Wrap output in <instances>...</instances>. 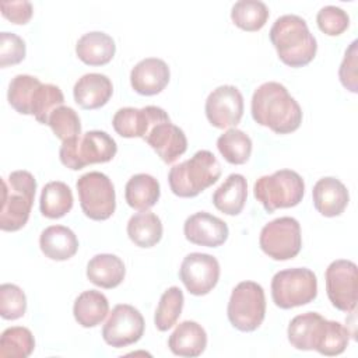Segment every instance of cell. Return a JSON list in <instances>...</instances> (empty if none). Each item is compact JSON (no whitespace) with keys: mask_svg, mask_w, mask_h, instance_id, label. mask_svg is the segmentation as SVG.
I'll use <instances>...</instances> for the list:
<instances>
[{"mask_svg":"<svg viewBox=\"0 0 358 358\" xmlns=\"http://www.w3.org/2000/svg\"><path fill=\"white\" fill-rule=\"evenodd\" d=\"M0 10L4 18L11 21L13 24H20L24 25L27 24L34 13L32 4L27 0H20V1H1L0 3Z\"/></svg>","mask_w":358,"mask_h":358,"instance_id":"cell-42","label":"cell"},{"mask_svg":"<svg viewBox=\"0 0 358 358\" xmlns=\"http://www.w3.org/2000/svg\"><path fill=\"white\" fill-rule=\"evenodd\" d=\"M185 238L194 245L217 248L221 246L229 235L227 222L207 213L199 211L186 218L183 224Z\"/></svg>","mask_w":358,"mask_h":358,"instance_id":"cell-17","label":"cell"},{"mask_svg":"<svg viewBox=\"0 0 358 358\" xmlns=\"http://www.w3.org/2000/svg\"><path fill=\"white\" fill-rule=\"evenodd\" d=\"M116 52L112 36L102 31H91L84 34L76 45V55L88 66L108 64Z\"/></svg>","mask_w":358,"mask_h":358,"instance_id":"cell-24","label":"cell"},{"mask_svg":"<svg viewBox=\"0 0 358 358\" xmlns=\"http://www.w3.org/2000/svg\"><path fill=\"white\" fill-rule=\"evenodd\" d=\"M183 302L185 296L179 287H171L161 295L154 315V323L159 331L169 330L178 322Z\"/></svg>","mask_w":358,"mask_h":358,"instance_id":"cell-34","label":"cell"},{"mask_svg":"<svg viewBox=\"0 0 358 358\" xmlns=\"http://www.w3.org/2000/svg\"><path fill=\"white\" fill-rule=\"evenodd\" d=\"M126 268L120 257L110 253L94 256L87 264L88 280L101 288H116L124 278Z\"/></svg>","mask_w":358,"mask_h":358,"instance_id":"cell-25","label":"cell"},{"mask_svg":"<svg viewBox=\"0 0 358 358\" xmlns=\"http://www.w3.org/2000/svg\"><path fill=\"white\" fill-rule=\"evenodd\" d=\"M171 71L168 64L158 57L140 60L130 71L131 88L141 95H157L169 83Z\"/></svg>","mask_w":358,"mask_h":358,"instance_id":"cell-18","label":"cell"},{"mask_svg":"<svg viewBox=\"0 0 358 358\" xmlns=\"http://www.w3.org/2000/svg\"><path fill=\"white\" fill-rule=\"evenodd\" d=\"M317 295L316 274L306 267L285 268L271 280L273 302L281 309H291L312 302Z\"/></svg>","mask_w":358,"mask_h":358,"instance_id":"cell-8","label":"cell"},{"mask_svg":"<svg viewBox=\"0 0 358 358\" xmlns=\"http://www.w3.org/2000/svg\"><path fill=\"white\" fill-rule=\"evenodd\" d=\"M71 189L60 180L49 182L43 186L39 200V208L43 217L56 220L64 217L73 208Z\"/></svg>","mask_w":358,"mask_h":358,"instance_id":"cell-30","label":"cell"},{"mask_svg":"<svg viewBox=\"0 0 358 358\" xmlns=\"http://www.w3.org/2000/svg\"><path fill=\"white\" fill-rule=\"evenodd\" d=\"M130 241L140 248H152L162 238V222L151 211H141L130 217L127 222Z\"/></svg>","mask_w":358,"mask_h":358,"instance_id":"cell-29","label":"cell"},{"mask_svg":"<svg viewBox=\"0 0 358 358\" xmlns=\"http://www.w3.org/2000/svg\"><path fill=\"white\" fill-rule=\"evenodd\" d=\"M326 292L331 305L341 312H354L358 292V268L351 260L331 262L324 273Z\"/></svg>","mask_w":358,"mask_h":358,"instance_id":"cell-12","label":"cell"},{"mask_svg":"<svg viewBox=\"0 0 358 358\" xmlns=\"http://www.w3.org/2000/svg\"><path fill=\"white\" fill-rule=\"evenodd\" d=\"M217 148L227 162L242 165L252 154V140L245 131L231 127L217 138Z\"/></svg>","mask_w":358,"mask_h":358,"instance_id":"cell-31","label":"cell"},{"mask_svg":"<svg viewBox=\"0 0 358 358\" xmlns=\"http://www.w3.org/2000/svg\"><path fill=\"white\" fill-rule=\"evenodd\" d=\"M168 347L179 357H199L207 347V333L197 322L185 320L169 336Z\"/></svg>","mask_w":358,"mask_h":358,"instance_id":"cell-22","label":"cell"},{"mask_svg":"<svg viewBox=\"0 0 358 358\" xmlns=\"http://www.w3.org/2000/svg\"><path fill=\"white\" fill-rule=\"evenodd\" d=\"M27 310V296L15 284L0 285V315L6 320H15L24 316Z\"/></svg>","mask_w":358,"mask_h":358,"instance_id":"cell-38","label":"cell"},{"mask_svg":"<svg viewBox=\"0 0 358 358\" xmlns=\"http://www.w3.org/2000/svg\"><path fill=\"white\" fill-rule=\"evenodd\" d=\"M48 126H50L53 134L62 141H67L81 134L80 117L70 106L62 105L53 109L49 115Z\"/></svg>","mask_w":358,"mask_h":358,"instance_id":"cell-37","label":"cell"},{"mask_svg":"<svg viewBox=\"0 0 358 358\" xmlns=\"http://www.w3.org/2000/svg\"><path fill=\"white\" fill-rule=\"evenodd\" d=\"M253 193L263 208L273 213L277 208L298 206L305 194V182L298 172L280 169L271 175L260 176L255 182Z\"/></svg>","mask_w":358,"mask_h":358,"instance_id":"cell-7","label":"cell"},{"mask_svg":"<svg viewBox=\"0 0 358 358\" xmlns=\"http://www.w3.org/2000/svg\"><path fill=\"white\" fill-rule=\"evenodd\" d=\"M25 42L13 32H0V66L18 64L25 59Z\"/></svg>","mask_w":358,"mask_h":358,"instance_id":"cell-40","label":"cell"},{"mask_svg":"<svg viewBox=\"0 0 358 358\" xmlns=\"http://www.w3.org/2000/svg\"><path fill=\"white\" fill-rule=\"evenodd\" d=\"M268 35L280 60L289 67H303L316 56V38L310 34L306 21L299 15L285 14L278 17Z\"/></svg>","mask_w":358,"mask_h":358,"instance_id":"cell-3","label":"cell"},{"mask_svg":"<svg viewBox=\"0 0 358 358\" xmlns=\"http://www.w3.org/2000/svg\"><path fill=\"white\" fill-rule=\"evenodd\" d=\"M288 341L302 351L315 350L322 355L334 357L345 351L350 331L341 323L327 320L316 312L295 316L288 324Z\"/></svg>","mask_w":358,"mask_h":358,"instance_id":"cell-1","label":"cell"},{"mask_svg":"<svg viewBox=\"0 0 358 358\" xmlns=\"http://www.w3.org/2000/svg\"><path fill=\"white\" fill-rule=\"evenodd\" d=\"M248 182L241 173H231L214 192L213 204L227 215H238L246 203Z\"/></svg>","mask_w":358,"mask_h":358,"instance_id":"cell-26","label":"cell"},{"mask_svg":"<svg viewBox=\"0 0 358 358\" xmlns=\"http://www.w3.org/2000/svg\"><path fill=\"white\" fill-rule=\"evenodd\" d=\"M313 206L324 217L343 214L350 201V194L343 182L333 176L319 179L312 190Z\"/></svg>","mask_w":358,"mask_h":358,"instance_id":"cell-20","label":"cell"},{"mask_svg":"<svg viewBox=\"0 0 358 358\" xmlns=\"http://www.w3.org/2000/svg\"><path fill=\"white\" fill-rule=\"evenodd\" d=\"M83 213L94 221L108 220L116 208V194L112 180L102 172L81 175L76 183Z\"/></svg>","mask_w":358,"mask_h":358,"instance_id":"cell-10","label":"cell"},{"mask_svg":"<svg viewBox=\"0 0 358 358\" xmlns=\"http://www.w3.org/2000/svg\"><path fill=\"white\" fill-rule=\"evenodd\" d=\"M221 176V165L208 150H200L189 159L173 165L168 173V183L175 196L196 197L214 185Z\"/></svg>","mask_w":358,"mask_h":358,"instance_id":"cell-5","label":"cell"},{"mask_svg":"<svg viewBox=\"0 0 358 358\" xmlns=\"http://www.w3.org/2000/svg\"><path fill=\"white\" fill-rule=\"evenodd\" d=\"M204 110L207 120L214 127H234L243 115V96L235 85H220L208 94Z\"/></svg>","mask_w":358,"mask_h":358,"instance_id":"cell-15","label":"cell"},{"mask_svg":"<svg viewBox=\"0 0 358 358\" xmlns=\"http://www.w3.org/2000/svg\"><path fill=\"white\" fill-rule=\"evenodd\" d=\"M227 315L239 331H255L266 316L264 289L255 281H242L231 292Z\"/></svg>","mask_w":358,"mask_h":358,"instance_id":"cell-9","label":"cell"},{"mask_svg":"<svg viewBox=\"0 0 358 358\" xmlns=\"http://www.w3.org/2000/svg\"><path fill=\"white\" fill-rule=\"evenodd\" d=\"M234 24L248 32L262 29L268 20V8L260 0H239L231 8Z\"/></svg>","mask_w":358,"mask_h":358,"instance_id":"cell-32","label":"cell"},{"mask_svg":"<svg viewBox=\"0 0 358 358\" xmlns=\"http://www.w3.org/2000/svg\"><path fill=\"white\" fill-rule=\"evenodd\" d=\"M179 277L189 294L207 295L220 280V263L207 253H189L180 264Z\"/></svg>","mask_w":358,"mask_h":358,"instance_id":"cell-14","label":"cell"},{"mask_svg":"<svg viewBox=\"0 0 358 358\" xmlns=\"http://www.w3.org/2000/svg\"><path fill=\"white\" fill-rule=\"evenodd\" d=\"M63 102L64 95L57 85L41 84L32 96L31 115H34L39 123L48 124V119L52 110L57 106H62Z\"/></svg>","mask_w":358,"mask_h":358,"instance_id":"cell-36","label":"cell"},{"mask_svg":"<svg viewBox=\"0 0 358 358\" xmlns=\"http://www.w3.org/2000/svg\"><path fill=\"white\" fill-rule=\"evenodd\" d=\"M116 152L117 144L106 131L90 130L63 141L59 158L64 166L78 171L91 164L109 162Z\"/></svg>","mask_w":358,"mask_h":358,"instance_id":"cell-6","label":"cell"},{"mask_svg":"<svg viewBox=\"0 0 358 358\" xmlns=\"http://www.w3.org/2000/svg\"><path fill=\"white\" fill-rule=\"evenodd\" d=\"M35 348V338L29 329L13 326L6 329L0 336L1 358H27Z\"/></svg>","mask_w":358,"mask_h":358,"instance_id":"cell-33","label":"cell"},{"mask_svg":"<svg viewBox=\"0 0 358 358\" xmlns=\"http://www.w3.org/2000/svg\"><path fill=\"white\" fill-rule=\"evenodd\" d=\"M145 323L138 309L127 303L116 305L102 327L103 341L115 348L137 343L144 334Z\"/></svg>","mask_w":358,"mask_h":358,"instance_id":"cell-13","label":"cell"},{"mask_svg":"<svg viewBox=\"0 0 358 358\" xmlns=\"http://www.w3.org/2000/svg\"><path fill=\"white\" fill-rule=\"evenodd\" d=\"M338 78L344 88L351 92H358V62H357V41H352L345 50L344 59L338 69Z\"/></svg>","mask_w":358,"mask_h":358,"instance_id":"cell-41","label":"cell"},{"mask_svg":"<svg viewBox=\"0 0 358 358\" xmlns=\"http://www.w3.org/2000/svg\"><path fill=\"white\" fill-rule=\"evenodd\" d=\"M39 248L50 260H69L78 250L76 234L64 225H50L39 236Z\"/></svg>","mask_w":358,"mask_h":358,"instance_id":"cell-23","label":"cell"},{"mask_svg":"<svg viewBox=\"0 0 358 358\" xmlns=\"http://www.w3.org/2000/svg\"><path fill=\"white\" fill-rule=\"evenodd\" d=\"M316 22L322 32L329 36H337L348 28L350 17L340 7L324 6L317 11Z\"/></svg>","mask_w":358,"mask_h":358,"instance_id":"cell-39","label":"cell"},{"mask_svg":"<svg viewBox=\"0 0 358 358\" xmlns=\"http://www.w3.org/2000/svg\"><path fill=\"white\" fill-rule=\"evenodd\" d=\"M144 140L165 164H173L187 150L185 131L171 120L154 126Z\"/></svg>","mask_w":358,"mask_h":358,"instance_id":"cell-19","label":"cell"},{"mask_svg":"<svg viewBox=\"0 0 358 358\" xmlns=\"http://www.w3.org/2000/svg\"><path fill=\"white\" fill-rule=\"evenodd\" d=\"M259 245L273 260L294 259L302 248L298 220L294 217H280L267 222L260 231Z\"/></svg>","mask_w":358,"mask_h":358,"instance_id":"cell-11","label":"cell"},{"mask_svg":"<svg viewBox=\"0 0 358 358\" xmlns=\"http://www.w3.org/2000/svg\"><path fill=\"white\" fill-rule=\"evenodd\" d=\"M168 120H171L168 113L159 106L148 105L141 109L127 106L116 110L112 126L115 131L124 138L141 137L144 140L154 126Z\"/></svg>","mask_w":358,"mask_h":358,"instance_id":"cell-16","label":"cell"},{"mask_svg":"<svg viewBox=\"0 0 358 358\" xmlns=\"http://www.w3.org/2000/svg\"><path fill=\"white\" fill-rule=\"evenodd\" d=\"M253 120L268 127L277 134H288L295 131L302 123V109L291 96L288 90L277 83L267 81L259 85L250 102Z\"/></svg>","mask_w":358,"mask_h":358,"instance_id":"cell-2","label":"cell"},{"mask_svg":"<svg viewBox=\"0 0 358 358\" xmlns=\"http://www.w3.org/2000/svg\"><path fill=\"white\" fill-rule=\"evenodd\" d=\"M0 229L15 232L21 229L31 214L35 199L36 180L28 171H14L1 179Z\"/></svg>","mask_w":358,"mask_h":358,"instance_id":"cell-4","label":"cell"},{"mask_svg":"<svg viewBox=\"0 0 358 358\" xmlns=\"http://www.w3.org/2000/svg\"><path fill=\"white\" fill-rule=\"evenodd\" d=\"M113 94V85L108 76L88 73L77 80L73 88L74 101L83 109H98L108 103Z\"/></svg>","mask_w":358,"mask_h":358,"instance_id":"cell-21","label":"cell"},{"mask_svg":"<svg viewBox=\"0 0 358 358\" xmlns=\"http://www.w3.org/2000/svg\"><path fill=\"white\" fill-rule=\"evenodd\" d=\"M109 312L108 298L96 289L81 292L73 305V315L77 323L83 327L98 326Z\"/></svg>","mask_w":358,"mask_h":358,"instance_id":"cell-28","label":"cell"},{"mask_svg":"<svg viewBox=\"0 0 358 358\" xmlns=\"http://www.w3.org/2000/svg\"><path fill=\"white\" fill-rule=\"evenodd\" d=\"M42 83L29 74H17L8 85L7 99L13 109L21 115H31V102L36 88Z\"/></svg>","mask_w":358,"mask_h":358,"instance_id":"cell-35","label":"cell"},{"mask_svg":"<svg viewBox=\"0 0 358 358\" xmlns=\"http://www.w3.org/2000/svg\"><path fill=\"white\" fill-rule=\"evenodd\" d=\"M159 194V182L148 173L133 175L124 187L126 203L138 211H148L157 204Z\"/></svg>","mask_w":358,"mask_h":358,"instance_id":"cell-27","label":"cell"}]
</instances>
